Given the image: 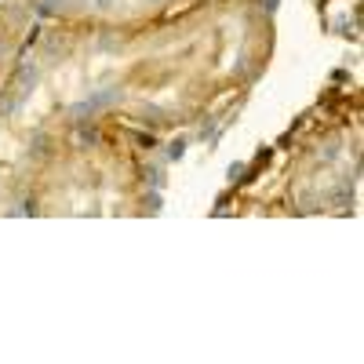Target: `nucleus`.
<instances>
[{"mask_svg": "<svg viewBox=\"0 0 364 364\" xmlns=\"http://www.w3.org/2000/svg\"><path fill=\"white\" fill-rule=\"evenodd\" d=\"M146 4H164V0H146Z\"/></svg>", "mask_w": 364, "mask_h": 364, "instance_id": "3", "label": "nucleus"}, {"mask_svg": "<svg viewBox=\"0 0 364 364\" xmlns=\"http://www.w3.org/2000/svg\"><path fill=\"white\" fill-rule=\"evenodd\" d=\"M48 8H51V11H63V8H66V0H48Z\"/></svg>", "mask_w": 364, "mask_h": 364, "instance_id": "2", "label": "nucleus"}, {"mask_svg": "<svg viewBox=\"0 0 364 364\" xmlns=\"http://www.w3.org/2000/svg\"><path fill=\"white\" fill-rule=\"evenodd\" d=\"M117 8V0H95V11H102V15H109Z\"/></svg>", "mask_w": 364, "mask_h": 364, "instance_id": "1", "label": "nucleus"}]
</instances>
